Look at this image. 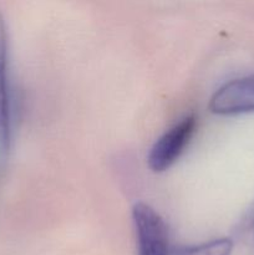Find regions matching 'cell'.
<instances>
[{
	"label": "cell",
	"mask_w": 254,
	"mask_h": 255,
	"mask_svg": "<svg viewBox=\"0 0 254 255\" xmlns=\"http://www.w3.org/2000/svg\"><path fill=\"white\" fill-rule=\"evenodd\" d=\"M208 109L218 116L254 112V75L231 80L218 87L209 99Z\"/></svg>",
	"instance_id": "3"
},
{
	"label": "cell",
	"mask_w": 254,
	"mask_h": 255,
	"mask_svg": "<svg viewBox=\"0 0 254 255\" xmlns=\"http://www.w3.org/2000/svg\"><path fill=\"white\" fill-rule=\"evenodd\" d=\"M9 76V51L5 22L0 14V174L4 171L11 146L12 107Z\"/></svg>",
	"instance_id": "4"
},
{
	"label": "cell",
	"mask_w": 254,
	"mask_h": 255,
	"mask_svg": "<svg viewBox=\"0 0 254 255\" xmlns=\"http://www.w3.org/2000/svg\"><path fill=\"white\" fill-rule=\"evenodd\" d=\"M197 127V117L187 115L154 141L147 154V164L154 173L171 168L191 142Z\"/></svg>",
	"instance_id": "2"
},
{
	"label": "cell",
	"mask_w": 254,
	"mask_h": 255,
	"mask_svg": "<svg viewBox=\"0 0 254 255\" xmlns=\"http://www.w3.org/2000/svg\"><path fill=\"white\" fill-rule=\"evenodd\" d=\"M132 223L136 234L137 255H173L168 226L161 214L144 202L132 207Z\"/></svg>",
	"instance_id": "1"
},
{
	"label": "cell",
	"mask_w": 254,
	"mask_h": 255,
	"mask_svg": "<svg viewBox=\"0 0 254 255\" xmlns=\"http://www.w3.org/2000/svg\"><path fill=\"white\" fill-rule=\"evenodd\" d=\"M234 237L247 246H254V202L247 208L237 223Z\"/></svg>",
	"instance_id": "6"
},
{
	"label": "cell",
	"mask_w": 254,
	"mask_h": 255,
	"mask_svg": "<svg viewBox=\"0 0 254 255\" xmlns=\"http://www.w3.org/2000/svg\"><path fill=\"white\" fill-rule=\"evenodd\" d=\"M233 247L231 238H216L196 246L174 247L173 255H231Z\"/></svg>",
	"instance_id": "5"
}]
</instances>
